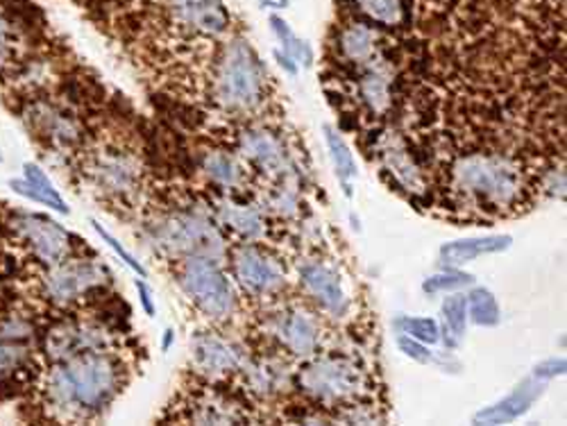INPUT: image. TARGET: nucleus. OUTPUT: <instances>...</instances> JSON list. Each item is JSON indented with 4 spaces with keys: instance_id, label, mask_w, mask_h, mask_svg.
<instances>
[{
    "instance_id": "ddd939ff",
    "label": "nucleus",
    "mask_w": 567,
    "mask_h": 426,
    "mask_svg": "<svg viewBox=\"0 0 567 426\" xmlns=\"http://www.w3.org/2000/svg\"><path fill=\"white\" fill-rule=\"evenodd\" d=\"M300 283L305 293L318 304L320 311L332 318H346L350 300L343 291L339 272L324 261H307L300 268Z\"/></svg>"
},
{
    "instance_id": "e433bc0d",
    "label": "nucleus",
    "mask_w": 567,
    "mask_h": 426,
    "mask_svg": "<svg viewBox=\"0 0 567 426\" xmlns=\"http://www.w3.org/2000/svg\"><path fill=\"white\" fill-rule=\"evenodd\" d=\"M93 229H96V233L101 236V239H103V241H105V243L116 252V257L125 261V266H127L130 270H134V272H136V274H141V277H146V274H148V272H146V268L141 266V263H138V261H136V259H134V257H132V254H130V252H127V250H125V248L114 239V236H112L107 229H103V225H99L96 220H93Z\"/></svg>"
},
{
    "instance_id": "6ab92c4d",
    "label": "nucleus",
    "mask_w": 567,
    "mask_h": 426,
    "mask_svg": "<svg viewBox=\"0 0 567 426\" xmlns=\"http://www.w3.org/2000/svg\"><path fill=\"white\" fill-rule=\"evenodd\" d=\"M91 173L99 188L112 196H127L138 184V166L125 155H103Z\"/></svg>"
},
{
    "instance_id": "7ed1b4c3",
    "label": "nucleus",
    "mask_w": 567,
    "mask_h": 426,
    "mask_svg": "<svg viewBox=\"0 0 567 426\" xmlns=\"http://www.w3.org/2000/svg\"><path fill=\"white\" fill-rule=\"evenodd\" d=\"M266 73L246 41H231L214 71V101L231 114H250L266 98Z\"/></svg>"
},
{
    "instance_id": "f704fd0d",
    "label": "nucleus",
    "mask_w": 567,
    "mask_h": 426,
    "mask_svg": "<svg viewBox=\"0 0 567 426\" xmlns=\"http://www.w3.org/2000/svg\"><path fill=\"white\" fill-rule=\"evenodd\" d=\"M395 329L400 331V334L411 336L420 343L436 345L441 341V326L432 318H409V315H404V318L395 320Z\"/></svg>"
},
{
    "instance_id": "20e7f679",
    "label": "nucleus",
    "mask_w": 567,
    "mask_h": 426,
    "mask_svg": "<svg viewBox=\"0 0 567 426\" xmlns=\"http://www.w3.org/2000/svg\"><path fill=\"white\" fill-rule=\"evenodd\" d=\"M298 386L316 404L348 406L363 395L365 372L354 359L322 356L298 372Z\"/></svg>"
},
{
    "instance_id": "a878e982",
    "label": "nucleus",
    "mask_w": 567,
    "mask_h": 426,
    "mask_svg": "<svg viewBox=\"0 0 567 426\" xmlns=\"http://www.w3.org/2000/svg\"><path fill=\"white\" fill-rule=\"evenodd\" d=\"M32 114H34V125H37V129H39L41 134L49 136L51 141H55V144L69 146V144H73V141L80 136L78 123H75L69 114H64V112H60V110H55V107L37 105Z\"/></svg>"
},
{
    "instance_id": "58836bf2",
    "label": "nucleus",
    "mask_w": 567,
    "mask_h": 426,
    "mask_svg": "<svg viewBox=\"0 0 567 426\" xmlns=\"http://www.w3.org/2000/svg\"><path fill=\"white\" fill-rule=\"evenodd\" d=\"M534 376L543 378V382H551V378L565 374V359H549V361H543L540 365H536V370L532 372Z\"/></svg>"
},
{
    "instance_id": "4be33fe9",
    "label": "nucleus",
    "mask_w": 567,
    "mask_h": 426,
    "mask_svg": "<svg viewBox=\"0 0 567 426\" xmlns=\"http://www.w3.org/2000/svg\"><path fill=\"white\" fill-rule=\"evenodd\" d=\"M359 98L372 114H384L393 105V73L386 64H368L359 77Z\"/></svg>"
},
{
    "instance_id": "f8f14e48",
    "label": "nucleus",
    "mask_w": 567,
    "mask_h": 426,
    "mask_svg": "<svg viewBox=\"0 0 567 426\" xmlns=\"http://www.w3.org/2000/svg\"><path fill=\"white\" fill-rule=\"evenodd\" d=\"M107 347V331L89 324V322H75L66 320L53 326L45 336V354H49L55 363L86 354V352H103Z\"/></svg>"
},
{
    "instance_id": "473e14b6",
    "label": "nucleus",
    "mask_w": 567,
    "mask_h": 426,
    "mask_svg": "<svg viewBox=\"0 0 567 426\" xmlns=\"http://www.w3.org/2000/svg\"><path fill=\"white\" fill-rule=\"evenodd\" d=\"M443 322L447 334L452 336V343L461 341L465 336V326H467V302L465 295L461 293H447L443 302Z\"/></svg>"
},
{
    "instance_id": "4c0bfd02",
    "label": "nucleus",
    "mask_w": 567,
    "mask_h": 426,
    "mask_svg": "<svg viewBox=\"0 0 567 426\" xmlns=\"http://www.w3.org/2000/svg\"><path fill=\"white\" fill-rule=\"evenodd\" d=\"M398 345H400V350H402V354L406 356V359H411V361H415V363H441V359L434 354V352H430L427 347H424V343H420V341H415V339H411V336H400V341H398Z\"/></svg>"
},
{
    "instance_id": "aec40b11",
    "label": "nucleus",
    "mask_w": 567,
    "mask_h": 426,
    "mask_svg": "<svg viewBox=\"0 0 567 426\" xmlns=\"http://www.w3.org/2000/svg\"><path fill=\"white\" fill-rule=\"evenodd\" d=\"M513 243L511 236H477V239H461V241H452L445 243L441 248V263L445 268H461L470 261H475L480 257L486 254H499L504 250H508Z\"/></svg>"
},
{
    "instance_id": "c756f323",
    "label": "nucleus",
    "mask_w": 567,
    "mask_h": 426,
    "mask_svg": "<svg viewBox=\"0 0 567 426\" xmlns=\"http://www.w3.org/2000/svg\"><path fill=\"white\" fill-rule=\"evenodd\" d=\"M465 302H467V315L475 324H480V326H497L499 324V320H502L499 304L488 289H484V287L472 289L465 295Z\"/></svg>"
},
{
    "instance_id": "f3484780",
    "label": "nucleus",
    "mask_w": 567,
    "mask_h": 426,
    "mask_svg": "<svg viewBox=\"0 0 567 426\" xmlns=\"http://www.w3.org/2000/svg\"><path fill=\"white\" fill-rule=\"evenodd\" d=\"M547 382L538 376H527L525 382H519L513 393H508L504 399H499L497 404L482 408L475 415V424H508L515 422L517 417H523L534 404L536 399L545 393Z\"/></svg>"
},
{
    "instance_id": "412c9836",
    "label": "nucleus",
    "mask_w": 567,
    "mask_h": 426,
    "mask_svg": "<svg viewBox=\"0 0 567 426\" xmlns=\"http://www.w3.org/2000/svg\"><path fill=\"white\" fill-rule=\"evenodd\" d=\"M244 374H246L248 391L255 393L257 397L270 399L275 395H281L289 386V365L275 356L270 359L266 356L248 363Z\"/></svg>"
},
{
    "instance_id": "72a5a7b5",
    "label": "nucleus",
    "mask_w": 567,
    "mask_h": 426,
    "mask_svg": "<svg viewBox=\"0 0 567 426\" xmlns=\"http://www.w3.org/2000/svg\"><path fill=\"white\" fill-rule=\"evenodd\" d=\"M475 283V277L472 274H465V272H458L454 268H447L445 272H439V274H432L422 281V291L427 295H439V293H454L458 289H465V287H472Z\"/></svg>"
},
{
    "instance_id": "9d476101",
    "label": "nucleus",
    "mask_w": 567,
    "mask_h": 426,
    "mask_svg": "<svg viewBox=\"0 0 567 426\" xmlns=\"http://www.w3.org/2000/svg\"><path fill=\"white\" fill-rule=\"evenodd\" d=\"M270 329L279 345L298 359H313L320 350V322L311 311L302 306L284 309L275 313Z\"/></svg>"
},
{
    "instance_id": "c9c22d12",
    "label": "nucleus",
    "mask_w": 567,
    "mask_h": 426,
    "mask_svg": "<svg viewBox=\"0 0 567 426\" xmlns=\"http://www.w3.org/2000/svg\"><path fill=\"white\" fill-rule=\"evenodd\" d=\"M17 51V28L10 17L0 10V64H10Z\"/></svg>"
},
{
    "instance_id": "2eb2a0df",
    "label": "nucleus",
    "mask_w": 567,
    "mask_h": 426,
    "mask_svg": "<svg viewBox=\"0 0 567 426\" xmlns=\"http://www.w3.org/2000/svg\"><path fill=\"white\" fill-rule=\"evenodd\" d=\"M175 21L192 32L218 37L229 28V14L220 0H168Z\"/></svg>"
},
{
    "instance_id": "a211bd4d",
    "label": "nucleus",
    "mask_w": 567,
    "mask_h": 426,
    "mask_svg": "<svg viewBox=\"0 0 567 426\" xmlns=\"http://www.w3.org/2000/svg\"><path fill=\"white\" fill-rule=\"evenodd\" d=\"M10 188H12L17 196H21L25 200H32V202L51 207L58 214H69V207H66L64 198L60 196L55 184L51 181V177L45 175V170L39 164L28 162L23 166V177L21 179H12Z\"/></svg>"
},
{
    "instance_id": "a19ab883",
    "label": "nucleus",
    "mask_w": 567,
    "mask_h": 426,
    "mask_svg": "<svg viewBox=\"0 0 567 426\" xmlns=\"http://www.w3.org/2000/svg\"><path fill=\"white\" fill-rule=\"evenodd\" d=\"M275 60L279 62V66H281L284 71H287L289 75H298V64H296L287 53H284V51H277V53H275Z\"/></svg>"
},
{
    "instance_id": "1a4fd4ad",
    "label": "nucleus",
    "mask_w": 567,
    "mask_h": 426,
    "mask_svg": "<svg viewBox=\"0 0 567 426\" xmlns=\"http://www.w3.org/2000/svg\"><path fill=\"white\" fill-rule=\"evenodd\" d=\"M12 229L34 254V259L49 268L64 261L71 252V233L55 220L21 214L12 218Z\"/></svg>"
},
{
    "instance_id": "bb28decb",
    "label": "nucleus",
    "mask_w": 567,
    "mask_h": 426,
    "mask_svg": "<svg viewBox=\"0 0 567 426\" xmlns=\"http://www.w3.org/2000/svg\"><path fill=\"white\" fill-rule=\"evenodd\" d=\"M203 173L212 184L220 186L223 191H231L244 184V166L236 162L229 153L212 150L203 155Z\"/></svg>"
},
{
    "instance_id": "423d86ee",
    "label": "nucleus",
    "mask_w": 567,
    "mask_h": 426,
    "mask_svg": "<svg viewBox=\"0 0 567 426\" xmlns=\"http://www.w3.org/2000/svg\"><path fill=\"white\" fill-rule=\"evenodd\" d=\"M155 241L162 250L177 257H214V250L223 243L216 227L198 214H175L164 218L155 231Z\"/></svg>"
},
{
    "instance_id": "ea45409f",
    "label": "nucleus",
    "mask_w": 567,
    "mask_h": 426,
    "mask_svg": "<svg viewBox=\"0 0 567 426\" xmlns=\"http://www.w3.org/2000/svg\"><path fill=\"white\" fill-rule=\"evenodd\" d=\"M136 291H138V295H141V302H144L146 313H148V315H155V302H153V293H151V289H148V283L138 279V281H136Z\"/></svg>"
},
{
    "instance_id": "cd10ccee",
    "label": "nucleus",
    "mask_w": 567,
    "mask_h": 426,
    "mask_svg": "<svg viewBox=\"0 0 567 426\" xmlns=\"http://www.w3.org/2000/svg\"><path fill=\"white\" fill-rule=\"evenodd\" d=\"M384 166L395 177V181L402 188H406V191H415V194L422 191V173L413 164L409 150L402 144L384 148Z\"/></svg>"
},
{
    "instance_id": "0eeeda50",
    "label": "nucleus",
    "mask_w": 567,
    "mask_h": 426,
    "mask_svg": "<svg viewBox=\"0 0 567 426\" xmlns=\"http://www.w3.org/2000/svg\"><path fill=\"white\" fill-rule=\"evenodd\" d=\"M107 283V270L99 261L64 259L51 266V272L43 279V291L51 302L60 306L75 304L86 295L101 291Z\"/></svg>"
},
{
    "instance_id": "2f4dec72",
    "label": "nucleus",
    "mask_w": 567,
    "mask_h": 426,
    "mask_svg": "<svg viewBox=\"0 0 567 426\" xmlns=\"http://www.w3.org/2000/svg\"><path fill=\"white\" fill-rule=\"evenodd\" d=\"M357 6L374 23L395 28L404 21V3H402V0H357Z\"/></svg>"
},
{
    "instance_id": "dca6fc26",
    "label": "nucleus",
    "mask_w": 567,
    "mask_h": 426,
    "mask_svg": "<svg viewBox=\"0 0 567 426\" xmlns=\"http://www.w3.org/2000/svg\"><path fill=\"white\" fill-rule=\"evenodd\" d=\"M34 329L21 315L0 320V378L12 376L21 370L32 352Z\"/></svg>"
},
{
    "instance_id": "c85d7f7f",
    "label": "nucleus",
    "mask_w": 567,
    "mask_h": 426,
    "mask_svg": "<svg viewBox=\"0 0 567 426\" xmlns=\"http://www.w3.org/2000/svg\"><path fill=\"white\" fill-rule=\"evenodd\" d=\"M324 141H327V148H329V157H332V162H334L337 177L341 179V184L346 188V196L352 198V179L357 177L354 157H352L348 144L343 141V136L339 134V129H334L332 125H324Z\"/></svg>"
},
{
    "instance_id": "79ce46f5",
    "label": "nucleus",
    "mask_w": 567,
    "mask_h": 426,
    "mask_svg": "<svg viewBox=\"0 0 567 426\" xmlns=\"http://www.w3.org/2000/svg\"><path fill=\"white\" fill-rule=\"evenodd\" d=\"M261 8L268 10H287L289 8V0H259Z\"/></svg>"
},
{
    "instance_id": "9b49d317",
    "label": "nucleus",
    "mask_w": 567,
    "mask_h": 426,
    "mask_svg": "<svg viewBox=\"0 0 567 426\" xmlns=\"http://www.w3.org/2000/svg\"><path fill=\"white\" fill-rule=\"evenodd\" d=\"M239 150L257 170L272 179H284L291 170V155L287 144L270 129H246L239 136Z\"/></svg>"
},
{
    "instance_id": "4468645a",
    "label": "nucleus",
    "mask_w": 567,
    "mask_h": 426,
    "mask_svg": "<svg viewBox=\"0 0 567 426\" xmlns=\"http://www.w3.org/2000/svg\"><path fill=\"white\" fill-rule=\"evenodd\" d=\"M192 359L196 370L209 378L229 376L244 365L241 352L218 334H198L192 343Z\"/></svg>"
},
{
    "instance_id": "7c9ffc66",
    "label": "nucleus",
    "mask_w": 567,
    "mask_h": 426,
    "mask_svg": "<svg viewBox=\"0 0 567 426\" xmlns=\"http://www.w3.org/2000/svg\"><path fill=\"white\" fill-rule=\"evenodd\" d=\"M270 25H272V32L277 34V39H279L281 45H284V53H287L293 62L305 64V66L309 69V66L313 64V51H311V45H309L307 41L298 39V37L293 34V30L289 28V23L281 21L279 17H270Z\"/></svg>"
},
{
    "instance_id": "f03ea898",
    "label": "nucleus",
    "mask_w": 567,
    "mask_h": 426,
    "mask_svg": "<svg viewBox=\"0 0 567 426\" xmlns=\"http://www.w3.org/2000/svg\"><path fill=\"white\" fill-rule=\"evenodd\" d=\"M450 188L465 207L486 216H502L523 205L527 177L519 162L506 155L475 153L452 166Z\"/></svg>"
},
{
    "instance_id": "393cba45",
    "label": "nucleus",
    "mask_w": 567,
    "mask_h": 426,
    "mask_svg": "<svg viewBox=\"0 0 567 426\" xmlns=\"http://www.w3.org/2000/svg\"><path fill=\"white\" fill-rule=\"evenodd\" d=\"M339 51L346 62L354 66H368L377 55V34L363 23H352L339 37Z\"/></svg>"
},
{
    "instance_id": "39448f33",
    "label": "nucleus",
    "mask_w": 567,
    "mask_h": 426,
    "mask_svg": "<svg viewBox=\"0 0 567 426\" xmlns=\"http://www.w3.org/2000/svg\"><path fill=\"white\" fill-rule=\"evenodd\" d=\"M179 287L196 309L214 322H225L234 313V289L214 257H186L179 268Z\"/></svg>"
},
{
    "instance_id": "5701e85b",
    "label": "nucleus",
    "mask_w": 567,
    "mask_h": 426,
    "mask_svg": "<svg viewBox=\"0 0 567 426\" xmlns=\"http://www.w3.org/2000/svg\"><path fill=\"white\" fill-rule=\"evenodd\" d=\"M218 218L229 231L241 236V239H246V241H259L266 233V218H264L261 209L255 205L225 202L218 209Z\"/></svg>"
},
{
    "instance_id": "f257e3e1",
    "label": "nucleus",
    "mask_w": 567,
    "mask_h": 426,
    "mask_svg": "<svg viewBox=\"0 0 567 426\" xmlns=\"http://www.w3.org/2000/svg\"><path fill=\"white\" fill-rule=\"evenodd\" d=\"M123 388V365L105 352L60 361L45 378V397L64 419L101 413Z\"/></svg>"
},
{
    "instance_id": "6e6552de",
    "label": "nucleus",
    "mask_w": 567,
    "mask_h": 426,
    "mask_svg": "<svg viewBox=\"0 0 567 426\" xmlns=\"http://www.w3.org/2000/svg\"><path fill=\"white\" fill-rule=\"evenodd\" d=\"M231 270L241 289L255 298L275 295L287 287V272H284L281 261L250 243L231 252Z\"/></svg>"
},
{
    "instance_id": "b1692460",
    "label": "nucleus",
    "mask_w": 567,
    "mask_h": 426,
    "mask_svg": "<svg viewBox=\"0 0 567 426\" xmlns=\"http://www.w3.org/2000/svg\"><path fill=\"white\" fill-rule=\"evenodd\" d=\"M188 419L196 424H236L246 422L248 415L220 393H205L196 399L188 413Z\"/></svg>"
}]
</instances>
